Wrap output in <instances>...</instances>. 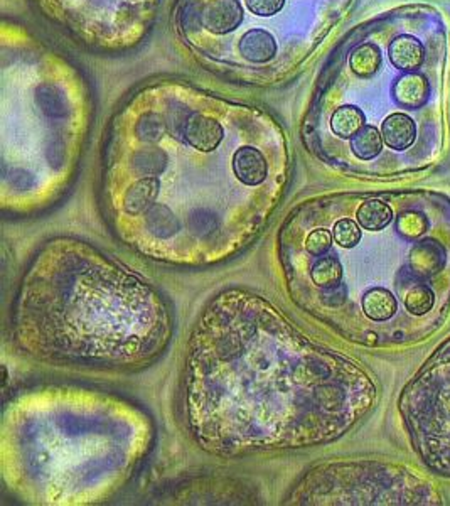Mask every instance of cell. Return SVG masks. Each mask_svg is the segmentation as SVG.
I'll return each mask as SVG.
<instances>
[{
	"label": "cell",
	"instance_id": "cell-1",
	"mask_svg": "<svg viewBox=\"0 0 450 506\" xmlns=\"http://www.w3.org/2000/svg\"><path fill=\"white\" fill-rule=\"evenodd\" d=\"M184 383L191 433L225 456L328 444L377 400L354 361L311 341L244 291H226L205 309Z\"/></svg>",
	"mask_w": 450,
	"mask_h": 506
},
{
	"label": "cell",
	"instance_id": "cell-2",
	"mask_svg": "<svg viewBox=\"0 0 450 506\" xmlns=\"http://www.w3.org/2000/svg\"><path fill=\"white\" fill-rule=\"evenodd\" d=\"M297 308L368 348L426 341L450 316V203L437 198L312 201L280 230Z\"/></svg>",
	"mask_w": 450,
	"mask_h": 506
},
{
	"label": "cell",
	"instance_id": "cell-3",
	"mask_svg": "<svg viewBox=\"0 0 450 506\" xmlns=\"http://www.w3.org/2000/svg\"><path fill=\"white\" fill-rule=\"evenodd\" d=\"M17 338L43 358L83 367L146 365L171 334L162 297L80 242H53L25 272Z\"/></svg>",
	"mask_w": 450,
	"mask_h": 506
},
{
	"label": "cell",
	"instance_id": "cell-4",
	"mask_svg": "<svg viewBox=\"0 0 450 506\" xmlns=\"http://www.w3.org/2000/svg\"><path fill=\"white\" fill-rule=\"evenodd\" d=\"M41 408L19 402L5 417V449L11 451L17 486L43 501H86L125 480L140 449L139 419L122 404L91 396L83 406ZM39 500V501H41Z\"/></svg>",
	"mask_w": 450,
	"mask_h": 506
},
{
	"label": "cell",
	"instance_id": "cell-5",
	"mask_svg": "<svg viewBox=\"0 0 450 506\" xmlns=\"http://www.w3.org/2000/svg\"><path fill=\"white\" fill-rule=\"evenodd\" d=\"M299 490L295 501L311 505H440L432 484L414 471L373 461L326 466Z\"/></svg>",
	"mask_w": 450,
	"mask_h": 506
},
{
	"label": "cell",
	"instance_id": "cell-6",
	"mask_svg": "<svg viewBox=\"0 0 450 506\" xmlns=\"http://www.w3.org/2000/svg\"><path fill=\"white\" fill-rule=\"evenodd\" d=\"M398 408L416 456L450 478V338L407 383Z\"/></svg>",
	"mask_w": 450,
	"mask_h": 506
},
{
	"label": "cell",
	"instance_id": "cell-7",
	"mask_svg": "<svg viewBox=\"0 0 450 506\" xmlns=\"http://www.w3.org/2000/svg\"><path fill=\"white\" fill-rule=\"evenodd\" d=\"M179 132L183 134L189 146L203 150L215 152L225 140V129L216 119L207 117L203 113H191L184 120Z\"/></svg>",
	"mask_w": 450,
	"mask_h": 506
},
{
	"label": "cell",
	"instance_id": "cell-8",
	"mask_svg": "<svg viewBox=\"0 0 450 506\" xmlns=\"http://www.w3.org/2000/svg\"><path fill=\"white\" fill-rule=\"evenodd\" d=\"M201 23L211 34H230L244 23V5L240 0H207L201 11Z\"/></svg>",
	"mask_w": 450,
	"mask_h": 506
},
{
	"label": "cell",
	"instance_id": "cell-9",
	"mask_svg": "<svg viewBox=\"0 0 450 506\" xmlns=\"http://www.w3.org/2000/svg\"><path fill=\"white\" fill-rule=\"evenodd\" d=\"M381 137L385 148L393 152H405L414 148L418 129L414 119L403 111H395L381 122Z\"/></svg>",
	"mask_w": 450,
	"mask_h": 506
},
{
	"label": "cell",
	"instance_id": "cell-10",
	"mask_svg": "<svg viewBox=\"0 0 450 506\" xmlns=\"http://www.w3.org/2000/svg\"><path fill=\"white\" fill-rule=\"evenodd\" d=\"M388 56L397 70L414 73L426 62V48L416 37L400 34L389 43Z\"/></svg>",
	"mask_w": 450,
	"mask_h": 506
},
{
	"label": "cell",
	"instance_id": "cell-11",
	"mask_svg": "<svg viewBox=\"0 0 450 506\" xmlns=\"http://www.w3.org/2000/svg\"><path fill=\"white\" fill-rule=\"evenodd\" d=\"M430 99V83L424 74L405 73L393 85V100L410 110H418Z\"/></svg>",
	"mask_w": 450,
	"mask_h": 506
},
{
	"label": "cell",
	"instance_id": "cell-12",
	"mask_svg": "<svg viewBox=\"0 0 450 506\" xmlns=\"http://www.w3.org/2000/svg\"><path fill=\"white\" fill-rule=\"evenodd\" d=\"M240 53L246 62L263 64L275 58L277 41L265 29H250L240 39Z\"/></svg>",
	"mask_w": 450,
	"mask_h": 506
},
{
	"label": "cell",
	"instance_id": "cell-13",
	"mask_svg": "<svg viewBox=\"0 0 450 506\" xmlns=\"http://www.w3.org/2000/svg\"><path fill=\"white\" fill-rule=\"evenodd\" d=\"M351 154L358 161H377L385 150V142L379 129L375 125H365L356 136L349 140Z\"/></svg>",
	"mask_w": 450,
	"mask_h": 506
},
{
	"label": "cell",
	"instance_id": "cell-14",
	"mask_svg": "<svg viewBox=\"0 0 450 506\" xmlns=\"http://www.w3.org/2000/svg\"><path fill=\"white\" fill-rule=\"evenodd\" d=\"M330 130L342 140H351L366 125L365 111L354 105H342L330 117Z\"/></svg>",
	"mask_w": 450,
	"mask_h": 506
},
{
	"label": "cell",
	"instance_id": "cell-15",
	"mask_svg": "<svg viewBox=\"0 0 450 506\" xmlns=\"http://www.w3.org/2000/svg\"><path fill=\"white\" fill-rule=\"evenodd\" d=\"M381 50L373 43L358 46L349 56V68L359 78H371L381 68Z\"/></svg>",
	"mask_w": 450,
	"mask_h": 506
},
{
	"label": "cell",
	"instance_id": "cell-16",
	"mask_svg": "<svg viewBox=\"0 0 450 506\" xmlns=\"http://www.w3.org/2000/svg\"><path fill=\"white\" fill-rule=\"evenodd\" d=\"M168 132V122L158 113H147L135 125V137L142 144L158 142Z\"/></svg>",
	"mask_w": 450,
	"mask_h": 506
},
{
	"label": "cell",
	"instance_id": "cell-17",
	"mask_svg": "<svg viewBox=\"0 0 450 506\" xmlns=\"http://www.w3.org/2000/svg\"><path fill=\"white\" fill-rule=\"evenodd\" d=\"M244 4L258 17H273L283 9L285 0H244Z\"/></svg>",
	"mask_w": 450,
	"mask_h": 506
}]
</instances>
